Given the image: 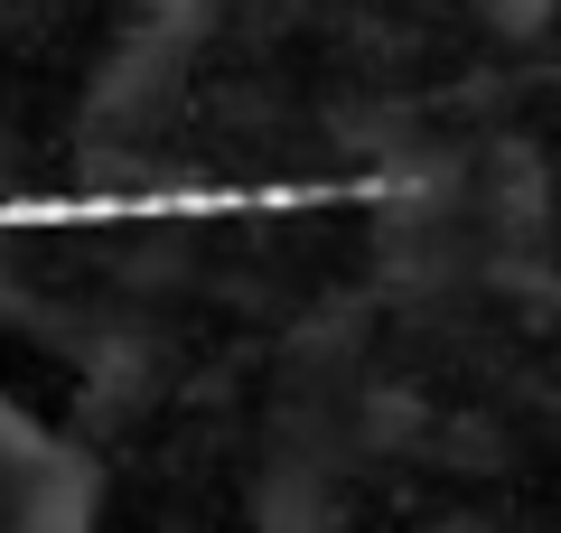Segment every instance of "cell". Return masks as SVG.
I'll return each mask as SVG.
<instances>
[{
    "label": "cell",
    "mask_w": 561,
    "mask_h": 533,
    "mask_svg": "<svg viewBox=\"0 0 561 533\" xmlns=\"http://www.w3.org/2000/svg\"><path fill=\"white\" fill-rule=\"evenodd\" d=\"M253 524L262 533H337L346 496L328 487L319 468H300V458H272V468L253 477Z\"/></svg>",
    "instance_id": "cell-1"
},
{
    "label": "cell",
    "mask_w": 561,
    "mask_h": 533,
    "mask_svg": "<svg viewBox=\"0 0 561 533\" xmlns=\"http://www.w3.org/2000/svg\"><path fill=\"white\" fill-rule=\"evenodd\" d=\"M468 10H478L486 29H505V38H542L561 0H468Z\"/></svg>",
    "instance_id": "cell-2"
},
{
    "label": "cell",
    "mask_w": 561,
    "mask_h": 533,
    "mask_svg": "<svg viewBox=\"0 0 561 533\" xmlns=\"http://www.w3.org/2000/svg\"><path fill=\"white\" fill-rule=\"evenodd\" d=\"M0 450H38V440H28V421L10 412V402H0Z\"/></svg>",
    "instance_id": "cell-3"
}]
</instances>
